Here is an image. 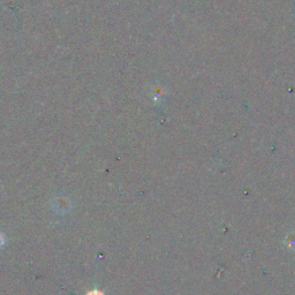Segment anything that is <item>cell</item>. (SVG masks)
Masks as SVG:
<instances>
[{
    "mask_svg": "<svg viewBox=\"0 0 295 295\" xmlns=\"http://www.w3.org/2000/svg\"><path fill=\"white\" fill-rule=\"evenodd\" d=\"M88 295H104V294H103V293H99L98 290H94V292H92V293H89Z\"/></svg>",
    "mask_w": 295,
    "mask_h": 295,
    "instance_id": "1",
    "label": "cell"
},
{
    "mask_svg": "<svg viewBox=\"0 0 295 295\" xmlns=\"http://www.w3.org/2000/svg\"><path fill=\"white\" fill-rule=\"evenodd\" d=\"M3 243H4V238H3V235L0 234V247L3 246Z\"/></svg>",
    "mask_w": 295,
    "mask_h": 295,
    "instance_id": "2",
    "label": "cell"
}]
</instances>
